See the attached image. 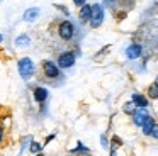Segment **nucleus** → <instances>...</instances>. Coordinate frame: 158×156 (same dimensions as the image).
<instances>
[{
    "label": "nucleus",
    "instance_id": "obj_11",
    "mask_svg": "<svg viewBox=\"0 0 158 156\" xmlns=\"http://www.w3.org/2000/svg\"><path fill=\"white\" fill-rule=\"evenodd\" d=\"M90 10H92V5H89V3H85V5L80 7V12H78L80 22H87V20L90 19Z\"/></svg>",
    "mask_w": 158,
    "mask_h": 156
},
{
    "label": "nucleus",
    "instance_id": "obj_18",
    "mask_svg": "<svg viewBox=\"0 0 158 156\" xmlns=\"http://www.w3.org/2000/svg\"><path fill=\"white\" fill-rule=\"evenodd\" d=\"M100 142H102V148H107V146H109V141H107V138L106 136H100Z\"/></svg>",
    "mask_w": 158,
    "mask_h": 156
},
{
    "label": "nucleus",
    "instance_id": "obj_13",
    "mask_svg": "<svg viewBox=\"0 0 158 156\" xmlns=\"http://www.w3.org/2000/svg\"><path fill=\"white\" fill-rule=\"evenodd\" d=\"M15 44H17L19 47H26V46H29V44H31V39H29L27 34H21V36L15 39Z\"/></svg>",
    "mask_w": 158,
    "mask_h": 156
},
{
    "label": "nucleus",
    "instance_id": "obj_12",
    "mask_svg": "<svg viewBox=\"0 0 158 156\" xmlns=\"http://www.w3.org/2000/svg\"><path fill=\"white\" fill-rule=\"evenodd\" d=\"M153 125H155L153 117H151V115H148V117H146V121L143 122V125H141V129H143V134L150 136V134H151V131H153Z\"/></svg>",
    "mask_w": 158,
    "mask_h": 156
},
{
    "label": "nucleus",
    "instance_id": "obj_4",
    "mask_svg": "<svg viewBox=\"0 0 158 156\" xmlns=\"http://www.w3.org/2000/svg\"><path fill=\"white\" fill-rule=\"evenodd\" d=\"M75 61H77V54L73 51H63L56 60V64L60 66V70H68L75 64Z\"/></svg>",
    "mask_w": 158,
    "mask_h": 156
},
{
    "label": "nucleus",
    "instance_id": "obj_28",
    "mask_svg": "<svg viewBox=\"0 0 158 156\" xmlns=\"http://www.w3.org/2000/svg\"><path fill=\"white\" fill-rule=\"evenodd\" d=\"M80 156H89V154H80Z\"/></svg>",
    "mask_w": 158,
    "mask_h": 156
},
{
    "label": "nucleus",
    "instance_id": "obj_21",
    "mask_svg": "<svg viewBox=\"0 0 158 156\" xmlns=\"http://www.w3.org/2000/svg\"><path fill=\"white\" fill-rule=\"evenodd\" d=\"M114 2H116V0H104V5H107V7H112V5H114Z\"/></svg>",
    "mask_w": 158,
    "mask_h": 156
},
{
    "label": "nucleus",
    "instance_id": "obj_9",
    "mask_svg": "<svg viewBox=\"0 0 158 156\" xmlns=\"http://www.w3.org/2000/svg\"><path fill=\"white\" fill-rule=\"evenodd\" d=\"M39 14L41 12H39L38 7H31V9H27L24 12V20H27V22H34V20L39 17Z\"/></svg>",
    "mask_w": 158,
    "mask_h": 156
},
{
    "label": "nucleus",
    "instance_id": "obj_7",
    "mask_svg": "<svg viewBox=\"0 0 158 156\" xmlns=\"http://www.w3.org/2000/svg\"><path fill=\"white\" fill-rule=\"evenodd\" d=\"M148 112H146V109H136L134 110V114H133V121H134V124L136 125H143V122L146 121V117H148Z\"/></svg>",
    "mask_w": 158,
    "mask_h": 156
},
{
    "label": "nucleus",
    "instance_id": "obj_19",
    "mask_svg": "<svg viewBox=\"0 0 158 156\" xmlns=\"http://www.w3.org/2000/svg\"><path fill=\"white\" fill-rule=\"evenodd\" d=\"M119 144H121L119 138H114V139H112V146H114V149H116V148H117V146H119Z\"/></svg>",
    "mask_w": 158,
    "mask_h": 156
},
{
    "label": "nucleus",
    "instance_id": "obj_23",
    "mask_svg": "<svg viewBox=\"0 0 158 156\" xmlns=\"http://www.w3.org/2000/svg\"><path fill=\"white\" fill-rule=\"evenodd\" d=\"M2 138H4V129L0 127V141H2Z\"/></svg>",
    "mask_w": 158,
    "mask_h": 156
},
{
    "label": "nucleus",
    "instance_id": "obj_2",
    "mask_svg": "<svg viewBox=\"0 0 158 156\" xmlns=\"http://www.w3.org/2000/svg\"><path fill=\"white\" fill-rule=\"evenodd\" d=\"M17 70H19V75H21L24 80H31V78L34 76L36 66H34L31 58H21V60L17 61Z\"/></svg>",
    "mask_w": 158,
    "mask_h": 156
},
{
    "label": "nucleus",
    "instance_id": "obj_10",
    "mask_svg": "<svg viewBox=\"0 0 158 156\" xmlns=\"http://www.w3.org/2000/svg\"><path fill=\"white\" fill-rule=\"evenodd\" d=\"M133 104L138 109H146L148 107V98L143 97L141 93H133Z\"/></svg>",
    "mask_w": 158,
    "mask_h": 156
},
{
    "label": "nucleus",
    "instance_id": "obj_5",
    "mask_svg": "<svg viewBox=\"0 0 158 156\" xmlns=\"http://www.w3.org/2000/svg\"><path fill=\"white\" fill-rule=\"evenodd\" d=\"M58 36L63 41H72L75 36V26L70 20H61L58 26Z\"/></svg>",
    "mask_w": 158,
    "mask_h": 156
},
{
    "label": "nucleus",
    "instance_id": "obj_20",
    "mask_svg": "<svg viewBox=\"0 0 158 156\" xmlns=\"http://www.w3.org/2000/svg\"><path fill=\"white\" fill-rule=\"evenodd\" d=\"M73 3L77 7H82V5H85V0H73Z\"/></svg>",
    "mask_w": 158,
    "mask_h": 156
},
{
    "label": "nucleus",
    "instance_id": "obj_24",
    "mask_svg": "<svg viewBox=\"0 0 158 156\" xmlns=\"http://www.w3.org/2000/svg\"><path fill=\"white\" fill-rule=\"evenodd\" d=\"M110 156H116V151H114V149H112V153H110Z\"/></svg>",
    "mask_w": 158,
    "mask_h": 156
},
{
    "label": "nucleus",
    "instance_id": "obj_6",
    "mask_svg": "<svg viewBox=\"0 0 158 156\" xmlns=\"http://www.w3.org/2000/svg\"><path fill=\"white\" fill-rule=\"evenodd\" d=\"M32 93H34V100L38 102V104H44V102L48 100V97H49L48 88H44V87H36Z\"/></svg>",
    "mask_w": 158,
    "mask_h": 156
},
{
    "label": "nucleus",
    "instance_id": "obj_8",
    "mask_svg": "<svg viewBox=\"0 0 158 156\" xmlns=\"http://www.w3.org/2000/svg\"><path fill=\"white\" fill-rule=\"evenodd\" d=\"M139 56H141V46L139 44H131V46H127V49H126L127 60H138Z\"/></svg>",
    "mask_w": 158,
    "mask_h": 156
},
{
    "label": "nucleus",
    "instance_id": "obj_3",
    "mask_svg": "<svg viewBox=\"0 0 158 156\" xmlns=\"http://www.w3.org/2000/svg\"><path fill=\"white\" fill-rule=\"evenodd\" d=\"M89 20H90V26H92L94 29L102 26V22H104V5L94 3L92 10H90V19Z\"/></svg>",
    "mask_w": 158,
    "mask_h": 156
},
{
    "label": "nucleus",
    "instance_id": "obj_25",
    "mask_svg": "<svg viewBox=\"0 0 158 156\" xmlns=\"http://www.w3.org/2000/svg\"><path fill=\"white\" fill-rule=\"evenodd\" d=\"M34 156H44V154H43V153H38V154H34Z\"/></svg>",
    "mask_w": 158,
    "mask_h": 156
},
{
    "label": "nucleus",
    "instance_id": "obj_1",
    "mask_svg": "<svg viewBox=\"0 0 158 156\" xmlns=\"http://www.w3.org/2000/svg\"><path fill=\"white\" fill-rule=\"evenodd\" d=\"M41 70H43V75L44 78L53 83L56 78H61V71H60V66L56 64V61H51V60H44L41 64Z\"/></svg>",
    "mask_w": 158,
    "mask_h": 156
},
{
    "label": "nucleus",
    "instance_id": "obj_15",
    "mask_svg": "<svg viewBox=\"0 0 158 156\" xmlns=\"http://www.w3.org/2000/svg\"><path fill=\"white\" fill-rule=\"evenodd\" d=\"M148 95H150L151 98H158V85L156 83L150 85V88H148Z\"/></svg>",
    "mask_w": 158,
    "mask_h": 156
},
{
    "label": "nucleus",
    "instance_id": "obj_26",
    "mask_svg": "<svg viewBox=\"0 0 158 156\" xmlns=\"http://www.w3.org/2000/svg\"><path fill=\"white\" fill-rule=\"evenodd\" d=\"M0 41H4V36H2V34H0Z\"/></svg>",
    "mask_w": 158,
    "mask_h": 156
},
{
    "label": "nucleus",
    "instance_id": "obj_16",
    "mask_svg": "<svg viewBox=\"0 0 158 156\" xmlns=\"http://www.w3.org/2000/svg\"><path fill=\"white\" fill-rule=\"evenodd\" d=\"M136 109H138V107L133 104V102H127V104H124V112H126V114H131V115H133Z\"/></svg>",
    "mask_w": 158,
    "mask_h": 156
},
{
    "label": "nucleus",
    "instance_id": "obj_14",
    "mask_svg": "<svg viewBox=\"0 0 158 156\" xmlns=\"http://www.w3.org/2000/svg\"><path fill=\"white\" fill-rule=\"evenodd\" d=\"M43 146L39 144L38 141H31V146H29V151L32 153V154H38V153H41Z\"/></svg>",
    "mask_w": 158,
    "mask_h": 156
},
{
    "label": "nucleus",
    "instance_id": "obj_27",
    "mask_svg": "<svg viewBox=\"0 0 158 156\" xmlns=\"http://www.w3.org/2000/svg\"><path fill=\"white\" fill-rule=\"evenodd\" d=\"M155 83H156V85H158V76H156V80H155Z\"/></svg>",
    "mask_w": 158,
    "mask_h": 156
},
{
    "label": "nucleus",
    "instance_id": "obj_17",
    "mask_svg": "<svg viewBox=\"0 0 158 156\" xmlns=\"http://www.w3.org/2000/svg\"><path fill=\"white\" fill-rule=\"evenodd\" d=\"M150 136H153L155 139H158V124H155L153 125V131H151V134Z\"/></svg>",
    "mask_w": 158,
    "mask_h": 156
},
{
    "label": "nucleus",
    "instance_id": "obj_22",
    "mask_svg": "<svg viewBox=\"0 0 158 156\" xmlns=\"http://www.w3.org/2000/svg\"><path fill=\"white\" fill-rule=\"evenodd\" d=\"M51 139H55V134H51V136H48V138H46V142H49V141H51Z\"/></svg>",
    "mask_w": 158,
    "mask_h": 156
}]
</instances>
